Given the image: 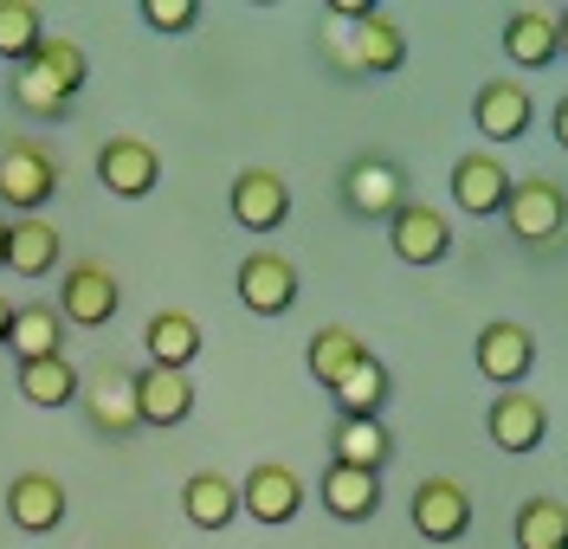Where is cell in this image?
Masks as SVG:
<instances>
[{
  "instance_id": "836d02e7",
  "label": "cell",
  "mask_w": 568,
  "mask_h": 549,
  "mask_svg": "<svg viewBox=\"0 0 568 549\" xmlns=\"http://www.w3.org/2000/svg\"><path fill=\"white\" fill-rule=\"evenodd\" d=\"M549 130H556V143L568 149V98H562V104H556V116H549Z\"/></svg>"
},
{
  "instance_id": "44dd1931",
  "label": "cell",
  "mask_w": 568,
  "mask_h": 549,
  "mask_svg": "<svg viewBox=\"0 0 568 549\" xmlns=\"http://www.w3.org/2000/svg\"><path fill=\"white\" fill-rule=\"evenodd\" d=\"M142 349H149V363L155 368H181L201 356V324L187 317V311H155L149 324H142Z\"/></svg>"
},
{
  "instance_id": "603a6c76",
  "label": "cell",
  "mask_w": 568,
  "mask_h": 549,
  "mask_svg": "<svg viewBox=\"0 0 568 549\" xmlns=\"http://www.w3.org/2000/svg\"><path fill=\"white\" fill-rule=\"evenodd\" d=\"M388 459H394V434L382 420H336V434H329V466L382 472Z\"/></svg>"
},
{
  "instance_id": "cb8c5ba5",
  "label": "cell",
  "mask_w": 568,
  "mask_h": 549,
  "mask_svg": "<svg viewBox=\"0 0 568 549\" xmlns=\"http://www.w3.org/2000/svg\"><path fill=\"white\" fill-rule=\"evenodd\" d=\"M181 511H187L194 530H226L240 517V485L226 472H194L181 485Z\"/></svg>"
},
{
  "instance_id": "5bb4252c",
  "label": "cell",
  "mask_w": 568,
  "mask_h": 549,
  "mask_svg": "<svg viewBox=\"0 0 568 549\" xmlns=\"http://www.w3.org/2000/svg\"><path fill=\"white\" fill-rule=\"evenodd\" d=\"M471 356H478V375H485V382L517 388L536 363V336L524 324H510V317H497V324L478 329V349H471Z\"/></svg>"
},
{
  "instance_id": "7c38bea8",
  "label": "cell",
  "mask_w": 568,
  "mask_h": 549,
  "mask_svg": "<svg viewBox=\"0 0 568 549\" xmlns=\"http://www.w3.org/2000/svg\"><path fill=\"white\" fill-rule=\"evenodd\" d=\"M240 304L252 317H284L297 304V265L278 253H246L240 258Z\"/></svg>"
},
{
  "instance_id": "d6a6232c",
  "label": "cell",
  "mask_w": 568,
  "mask_h": 549,
  "mask_svg": "<svg viewBox=\"0 0 568 549\" xmlns=\"http://www.w3.org/2000/svg\"><path fill=\"white\" fill-rule=\"evenodd\" d=\"M329 13H336V20H368L375 7H368V0H329Z\"/></svg>"
},
{
  "instance_id": "d6986e66",
  "label": "cell",
  "mask_w": 568,
  "mask_h": 549,
  "mask_svg": "<svg viewBox=\"0 0 568 549\" xmlns=\"http://www.w3.org/2000/svg\"><path fill=\"white\" fill-rule=\"evenodd\" d=\"M504 59L524 65V72L556 65V13H549V7H517V13L504 20Z\"/></svg>"
},
{
  "instance_id": "30bf717a",
  "label": "cell",
  "mask_w": 568,
  "mask_h": 549,
  "mask_svg": "<svg viewBox=\"0 0 568 549\" xmlns=\"http://www.w3.org/2000/svg\"><path fill=\"white\" fill-rule=\"evenodd\" d=\"M98 182L116 201H142V194H155V182H162V155L142 143V136H110L98 149Z\"/></svg>"
},
{
  "instance_id": "6da1fadb",
  "label": "cell",
  "mask_w": 568,
  "mask_h": 549,
  "mask_svg": "<svg viewBox=\"0 0 568 549\" xmlns=\"http://www.w3.org/2000/svg\"><path fill=\"white\" fill-rule=\"evenodd\" d=\"M84 78H91L84 45L45 33L39 52L20 65V78H13V104L27 110V116H65V110L78 104V91H84Z\"/></svg>"
},
{
  "instance_id": "83f0119b",
  "label": "cell",
  "mask_w": 568,
  "mask_h": 549,
  "mask_svg": "<svg viewBox=\"0 0 568 549\" xmlns=\"http://www.w3.org/2000/svg\"><path fill=\"white\" fill-rule=\"evenodd\" d=\"M407 65V39H400V27L394 20H382V13H368L362 27H355V72L368 78H388Z\"/></svg>"
},
{
  "instance_id": "ac0fdd59",
  "label": "cell",
  "mask_w": 568,
  "mask_h": 549,
  "mask_svg": "<svg viewBox=\"0 0 568 549\" xmlns=\"http://www.w3.org/2000/svg\"><path fill=\"white\" fill-rule=\"evenodd\" d=\"M136 414L142 427H181L187 414H194V382L181 375V368H142L136 375Z\"/></svg>"
},
{
  "instance_id": "484cf974",
  "label": "cell",
  "mask_w": 568,
  "mask_h": 549,
  "mask_svg": "<svg viewBox=\"0 0 568 549\" xmlns=\"http://www.w3.org/2000/svg\"><path fill=\"white\" fill-rule=\"evenodd\" d=\"M336 395V414L343 420H382V407H388V395H394V382H388V368L375 363V356H362V363L329 388Z\"/></svg>"
},
{
  "instance_id": "ffe728a7",
  "label": "cell",
  "mask_w": 568,
  "mask_h": 549,
  "mask_svg": "<svg viewBox=\"0 0 568 549\" xmlns=\"http://www.w3.org/2000/svg\"><path fill=\"white\" fill-rule=\"evenodd\" d=\"M323 511L343 517V523H368V517L382 511V472H355V466H329L317 485Z\"/></svg>"
},
{
  "instance_id": "ba28073f",
  "label": "cell",
  "mask_w": 568,
  "mask_h": 549,
  "mask_svg": "<svg viewBox=\"0 0 568 549\" xmlns=\"http://www.w3.org/2000/svg\"><path fill=\"white\" fill-rule=\"evenodd\" d=\"M388 240H394V258H407V265H439V258L453 253V226L439 207H426V201H400L388 214Z\"/></svg>"
},
{
  "instance_id": "1f68e13d",
  "label": "cell",
  "mask_w": 568,
  "mask_h": 549,
  "mask_svg": "<svg viewBox=\"0 0 568 549\" xmlns=\"http://www.w3.org/2000/svg\"><path fill=\"white\" fill-rule=\"evenodd\" d=\"M142 27H155V33H187V27H201V0H142Z\"/></svg>"
},
{
  "instance_id": "8d00e7d4",
  "label": "cell",
  "mask_w": 568,
  "mask_h": 549,
  "mask_svg": "<svg viewBox=\"0 0 568 549\" xmlns=\"http://www.w3.org/2000/svg\"><path fill=\"white\" fill-rule=\"evenodd\" d=\"M0 265H7V214H0Z\"/></svg>"
},
{
  "instance_id": "4fadbf2b",
  "label": "cell",
  "mask_w": 568,
  "mask_h": 549,
  "mask_svg": "<svg viewBox=\"0 0 568 549\" xmlns=\"http://www.w3.org/2000/svg\"><path fill=\"white\" fill-rule=\"evenodd\" d=\"M71 511L65 485L52 472H20L13 485H7V523L13 530H27V537H45V530H59Z\"/></svg>"
},
{
  "instance_id": "9a60e30c",
  "label": "cell",
  "mask_w": 568,
  "mask_h": 549,
  "mask_svg": "<svg viewBox=\"0 0 568 549\" xmlns=\"http://www.w3.org/2000/svg\"><path fill=\"white\" fill-rule=\"evenodd\" d=\"M284 214H291V182L278 169H240L233 175V220L246 233H272V226H284Z\"/></svg>"
},
{
  "instance_id": "3957f363",
  "label": "cell",
  "mask_w": 568,
  "mask_h": 549,
  "mask_svg": "<svg viewBox=\"0 0 568 549\" xmlns=\"http://www.w3.org/2000/svg\"><path fill=\"white\" fill-rule=\"evenodd\" d=\"M52 194H59V162H52L45 149L27 143V136L0 143V201H7L13 214H20V220L39 214Z\"/></svg>"
},
{
  "instance_id": "e575fe53",
  "label": "cell",
  "mask_w": 568,
  "mask_h": 549,
  "mask_svg": "<svg viewBox=\"0 0 568 549\" xmlns=\"http://www.w3.org/2000/svg\"><path fill=\"white\" fill-rule=\"evenodd\" d=\"M556 59H568V7L556 13Z\"/></svg>"
},
{
  "instance_id": "4dcf8cb0",
  "label": "cell",
  "mask_w": 568,
  "mask_h": 549,
  "mask_svg": "<svg viewBox=\"0 0 568 549\" xmlns=\"http://www.w3.org/2000/svg\"><path fill=\"white\" fill-rule=\"evenodd\" d=\"M45 39V13L33 0H0V59L7 65H27Z\"/></svg>"
},
{
  "instance_id": "277c9868",
  "label": "cell",
  "mask_w": 568,
  "mask_h": 549,
  "mask_svg": "<svg viewBox=\"0 0 568 549\" xmlns=\"http://www.w3.org/2000/svg\"><path fill=\"white\" fill-rule=\"evenodd\" d=\"M116 304H123V285H116V272L98 265V258H78L65 265V278H59V317L78 329H104L116 317Z\"/></svg>"
},
{
  "instance_id": "8992f818",
  "label": "cell",
  "mask_w": 568,
  "mask_h": 549,
  "mask_svg": "<svg viewBox=\"0 0 568 549\" xmlns=\"http://www.w3.org/2000/svg\"><path fill=\"white\" fill-rule=\"evenodd\" d=\"M400 201H407L400 162H388V155H355L349 169H343V207L355 220H388Z\"/></svg>"
},
{
  "instance_id": "7a4b0ae2",
  "label": "cell",
  "mask_w": 568,
  "mask_h": 549,
  "mask_svg": "<svg viewBox=\"0 0 568 549\" xmlns=\"http://www.w3.org/2000/svg\"><path fill=\"white\" fill-rule=\"evenodd\" d=\"M504 226L517 233V246H556L568 233V194L542 175H524L504 194Z\"/></svg>"
},
{
  "instance_id": "5b68a950",
  "label": "cell",
  "mask_w": 568,
  "mask_h": 549,
  "mask_svg": "<svg viewBox=\"0 0 568 549\" xmlns=\"http://www.w3.org/2000/svg\"><path fill=\"white\" fill-rule=\"evenodd\" d=\"M407 517H414V530L426 543H459L471 530V491L459 478H420L414 498H407Z\"/></svg>"
},
{
  "instance_id": "d590c367",
  "label": "cell",
  "mask_w": 568,
  "mask_h": 549,
  "mask_svg": "<svg viewBox=\"0 0 568 549\" xmlns=\"http://www.w3.org/2000/svg\"><path fill=\"white\" fill-rule=\"evenodd\" d=\"M7 329H13V304H7V292H0V343H7Z\"/></svg>"
},
{
  "instance_id": "d4e9b609",
  "label": "cell",
  "mask_w": 568,
  "mask_h": 549,
  "mask_svg": "<svg viewBox=\"0 0 568 549\" xmlns=\"http://www.w3.org/2000/svg\"><path fill=\"white\" fill-rule=\"evenodd\" d=\"M59 343H65V317H59V304H20V311H13L7 349H13L20 363H45V356H65Z\"/></svg>"
},
{
  "instance_id": "8fae6325",
  "label": "cell",
  "mask_w": 568,
  "mask_h": 549,
  "mask_svg": "<svg viewBox=\"0 0 568 549\" xmlns=\"http://www.w3.org/2000/svg\"><path fill=\"white\" fill-rule=\"evenodd\" d=\"M471 123H478L485 143H517L536 123V104L517 78H491V84H478V98H471Z\"/></svg>"
},
{
  "instance_id": "4316f807",
  "label": "cell",
  "mask_w": 568,
  "mask_h": 549,
  "mask_svg": "<svg viewBox=\"0 0 568 549\" xmlns=\"http://www.w3.org/2000/svg\"><path fill=\"white\" fill-rule=\"evenodd\" d=\"M362 356H368V343H362L349 324H329V329H317V336H311V349H304V368L317 375L323 388H336V382H343V375H349Z\"/></svg>"
},
{
  "instance_id": "9c48e42d",
  "label": "cell",
  "mask_w": 568,
  "mask_h": 549,
  "mask_svg": "<svg viewBox=\"0 0 568 549\" xmlns=\"http://www.w3.org/2000/svg\"><path fill=\"white\" fill-rule=\"evenodd\" d=\"M78 401H84L91 427H98L104 439H130L142 427V414H136V375H123V368H98V375L78 388Z\"/></svg>"
},
{
  "instance_id": "52a82bcc",
  "label": "cell",
  "mask_w": 568,
  "mask_h": 549,
  "mask_svg": "<svg viewBox=\"0 0 568 549\" xmlns=\"http://www.w3.org/2000/svg\"><path fill=\"white\" fill-rule=\"evenodd\" d=\"M240 511L252 523H265V530H278V523H291L304 511V478L291 466H278V459H258L246 472V485H240Z\"/></svg>"
},
{
  "instance_id": "7402d4cb",
  "label": "cell",
  "mask_w": 568,
  "mask_h": 549,
  "mask_svg": "<svg viewBox=\"0 0 568 549\" xmlns=\"http://www.w3.org/2000/svg\"><path fill=\"white\" fill-rule=\"evenodd\" d=\"M59 265V226L52 220H7V272H20V278H45Z\"/></svg>"
},
{
  "instance_id": "e0dca14e",
  "label": "cell",
  "mask_w": 568,
  "mask_h": 549,
  "mask_svg": "<svg viewBox=\"0 0 568 549\" xmlns=\"http://www.w3.org/2000/svg\"><path fill=\"white\" fill-rule=\"evenodd\" d=\"M491 439L504 446V453H536L542 439H549V407L536 401L530 388H504L491 401Z\"/></svg>"
},
{
  "instance_id": "f546056e",
  "label": "cell",
  "mask_w": 568,
  "mask_h": 549,
  "mask_svg": "<svg viewBox=\"0 0 568 549\" xmlns=\"http://www.w3.org/2000/svg\"><path fill=\"white\" fill-rule=\"evenodd\" d=\"M517 549H568V505L562 498H530L510 523Z\"/></svg>"
},
{
  "instance_id": "2e32d148",
  "label": "cell",
  "mask_w": 568,
  "mask_h": 549,
  "mask_svg": "<svg viewBox=\"0 0 568 549\" xmlns=\"http://www.w3.org/2000/svg\"><path fill=\"white\" fill-rule=\"evenodd\" d=\"M510 182H517V175H510V169H504L497 155H485V149L453 162V201H459V207H465L471 220L504 214V194H510Z\"/></svg>"
},
{
  "instance_id": "f1b7e54d",
  "label": "cell",
  "mask_w": 568,
  "mask_h": 549,
  "mask_svg": "<svg viewBox=\"0 0 568 549\" xmlns=\"http://www.w3.org/2000/svg\"><path fill=\"white\" fill-rule=\"evenodd\" d=\"M84 388V375L65 363V356H45V363H20V395L33 407H71Z\"/></svg>"
}]
</instances>
